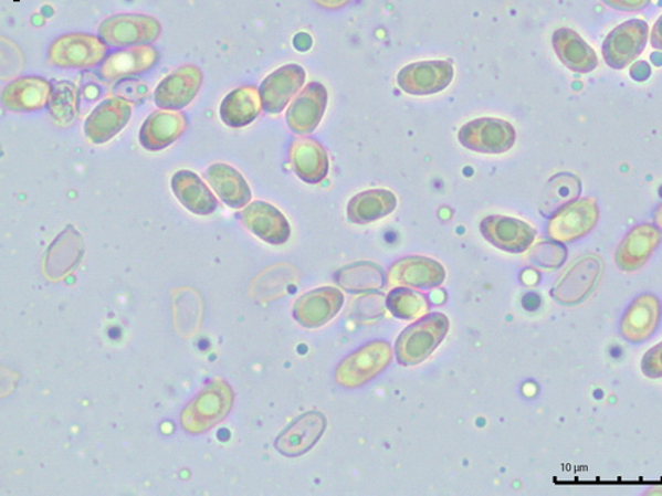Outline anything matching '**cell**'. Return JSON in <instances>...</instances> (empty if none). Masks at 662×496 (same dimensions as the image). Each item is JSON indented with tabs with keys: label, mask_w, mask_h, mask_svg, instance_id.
I'll use <instances>...</instances> for the list:
<instances>
[{
	"label": "cell",
	"mask_w": 662,
	"mask_h": 496,
	"mask_svg": "<svg viewBox=\"0 0 662 496\" xmlns=\"http://www.w3.org/2000/svg\"><path fill=\"white\" fill-rule=\"evenodd\" d=\"M50 116L57 126L69 127L77 117L78 93L76 86L69 83H57L49 105Z\"/></svg>",
	"instance_id": "obj_35"
},
{
	"label": "cell",
	"mask_w": 662,
	"mask_h": 496,
	"mask_svg": "<svg viewBox=\"0 0 662 496\" xmlns=\"http://www.w3.org/2000/svg\"><path fill=\"white\" fill-rule=\"evenodd\" d=\"M327 426L326 418L317 411L306 412L292 422L274 442L285 457H300L316 446Z\"/></svg>",
	"instance_id": "obj_17"
},
{
	"label": "cell",
	"mask_w": 662,
	"mask_h": 496,
	"mask_svg": "<svg viewBox=\"0 0 662 496\" xmlns=\"http://www.w3.org/2000/svg\"><path fill=\"white\" fill-rule=\"evenodd\" d=\"M202 83V71L197 65L180 66L158 84L156 92H154V103L160 109H183L198 96Z\"/></svg>",
	"instance_id": "obj_13"
},
{
	"label": "cell",
	"mask_w": 662,
	"mask_h": 496,
	"mask_svg": "<svg viewBox=\"0 0 662 496\" xmlns=\"http://www.w3.org/2000/svg\"><path fill=\"white\" fill-rule=\"evenodd\" d=\"M240 218L255 236L267 244L283 245L291 238V225L284 214L265 201H253L244 208Z\"/></svg>",
	"instance_id": "obj_22"
},
{
	"label": "cell",
	"mask_w": 662,
	"mask_h": 496,
	"mask_svg": "<svg viewBox=\"0 0 662 496\" xmlns=\"http://www.w3.org/2000/svg\"><path fill=\"white\" fill-rule=\"evenodd\" d=\"M641 371L650 379L662 378V341L644 355Z\"/></svg>",
	"instance_id": "obj_37"
},
{
	"label": "cell",
	"mask_w": 662,
	"mask_h": 496,
	"mask_svg": "<svg viewBox=\"0 0 662 496\" xmlns=\"http://www.w3.org/2000/svg\"><path fill=\"white\" fill-rule=\"evenodd\" d=\"M567 251L564 245L557 241H542L532 247L527 253V260L535 266L544 267V270H557L565 264Z\"/></svg>",
	"instance_id": "obj_36"
},
{
	"label": "cell",
	"mask_w": 662,
	"mask_h": 496,
	"mask_svg": "<svg viewBox=\"0 0 662 496\" xmlns=\"http://www.w3.org/2000/svg\"><path fill=\"white\" fill-rule=\"evenodd\" d=\"M662 306L654 294H641L627 307L620 319V334L630 344H644L651 339L661 324Z\"/></svg>",
	"instance_id": "obj_14"
},
{
	"label": "cell",
	"mask_w": 662,
	"mask_h": 496,
	"mask_svg": "<svg viewBox=\"0 0 662 496\" xmlns=\"http://www.w3.org/2000/svg\"><path fill=\"white\" fill-rule=\"evenodd\" d=\"M108 46L102 38L88 33H69L53 42L49 63L64 70H90L103 64Z\"/></svg>",
	"instance_id": "obj_5"
},
{
	"label": "cell",
	"mask_w": 662,
	"mask_h": 496,
	"mask_svg": "<svg viewBox=\"0 0 662 496\" xmlns=\"http://www.w3.org/2000/svg\"><path fill=\"white\" fill-rule=\"evenodd\" d=\"M662 243V231L653 224H640L621 240L614 263L621 272L632 273L641 270Z\"/></svg>",
	"instance_id": "obj_15"
},
{
	"label": "cell",
	"mask_w": 662,
	"mask_h": 496,
	"mask_svg": "<svg viewBox=\"0 0 662 496\" xmlns=\"http://www.w3.org/2000/svg\"><path fill=\"white\" fill-rule=\"evenodd\" d=\"M444 281V266L437 260L423 256L400 258L387 272V285L391 287L432 291L443 285Z\"/></svg>",
	"instance_id": "obj_11"
},
{
	"label": "cell",
	"mask_w": 662,
	"mask_h": 496,
	"mask_svg": "<svg viewBox=\"0 0 662 496\" xmlns=\"http://www.w3.org/2000/svg\"><path fill=\"white\" fill-rule=\"evenodd\" d=\"M653 221L654 225L660 228V230L662 231V203L658 207V210L654 211Z\"/></svg>",
	"instance_id": "obj_41"
},
{
	"label": "cell",
	"mask_w": 662,
	"mask_h": 496,
	"mask_svg": "<svg viewBox=\"0 0 662 496\" xmlns=\"http://www.w3.org/2000/svg\"><path fill=\"white\" fill-rule=\"evenodd\" d=\"M321 7H325V9H340V7L346 6L350 2V0H314Z\"/></svg>",
	"instance_id": "obj_40"
},
{
	"label": "cell",
	"mask_w": 662,
	"mask_h": 496,
	"mask_svg": "<svg viewBox=\"0 0 662 496\" xmlns=\"http://www.w3.org/2000/svg\"><path fill=\"white\" fill-rule=\"evenodd\" d=\"M450 319L441 313L427 314L399 335L396 355L401 366L423 363L450 331Z\"/></svg>",
	"instance_id": "obj_1"
},
{
	"label": "cell",
	"mask_w": 662,
	"mask_h": 496,
	"mask_svg": "<svg viewBox=\"0 0 662 496\" xmlns=\"http://www.w3.org/2000/svg\"><path fill=\"white\" fill-rule=\"evenodd\" d=\"M132 105L119 97L103 101L85 120L84 131L93 145H104L115 138L128 125Z\"/></svg>",
	"instance_id": "obj_16"
},
{
	"label": "cell",
	"mask_w": 662,
	"mask_h": 496,
	"mask_svg": "<svg viewBox=\"0 0 662 496\" xmlns=\"http://www.w3.org/2000/svg\"><path fill=\"white\" fill-rule=\"evenodd\" d=\"M600 218L599 204L595 198L571 201L553 213L547 223V234L560 244H570L587 236Z\"/></svg>",
	"instance_id": "obj_6"
},
{
	"label": "cell",
	"mask_w": 662,
	"mask_h": 496,
	"mask_svg": "<svg viewBox=\"0 0 662 496\" xmlns=\"http://www.w3.org/2000/svg\"><path fill=\"white\" fill-rule=\"evenodd\" d=\"M162 27L156 18L140 13H119L105 19L98 27V35L106 44L128 49L156 42Z\"/></svg>",
	"instance_id": "obj_7"
},
{
	"label": "cell",
	"mask_w": 662,
	"mask_h": 496,
	"mask_svg": "<svg viewBox=\"0 0 662 496\" xmlns=\"http://www.w3.org/2000/svg\"><path fill=\"white\" fill-rule=\"evenodd\" d=\"M454 68L446 60H427L404 66L399 72L398 85L400 89L411 96L438 95L451 85Z\"/></svg>",
	"instance_id": "obj_10"
},
{
	"label": "cell",
	"mask_w": 662,
	"mask_h": 496,
	"mask_svg": "<svg viewBox=\"0 0 662 496\" xmlns=\"http://www.w3.org/2000/svg\"><path fill=\"white\" fill-rule=\"evenodd\" d=\"M398 205V199L389 190H367L354 197L347 204V218L354 224H370L389 217Z\"/></svg>",
	"instance_id": "obj_31"
},
{
	"label": "cell",
	"mask_w": 662,
	"mask_h": 496,
	"mask_svg": "<svg viewBox=\"0 0 662 496\" xmlns=\"http://www.w3.org/2000/svg\"><path fill=\"white\" fill-rule=\"evenodd\" d=\"M344 300V294L337 287H319L296 300L293 317L306 328L323 327L340 312Z\"/></svg>",
	"instance_id": "obj_18"
},
{
	"label": "cell",
	"mask_w": 662,
	"mask_h": 496,
	"mask_svg": "<svg viewBox=\"0 0 662 496\" xmlns=\"http://www.w3.org/2000/svg\"><path fill=\"white\" fill-rule=\"evenodd\" d=\"M458 137L467 150L504 154L516 144L517 133L505 119L479 118L461 127Z\"/></svg>",
	"instance_id": "obj_8"
},
{
	"label": "cell",
	"mask_w": 662,
	"mask_h": 496,
	"mask_svg": "<svg viewBox=\"0 0 662 496\" xmlns=\"http://www.w3.org/2000/svg\"><path fill=\"white\" fill-rule=\"evenodd\" d=\"M326 106L325 86L316 82L307 84L286 112L287 127L298 136H309L317 129Z\"/></svg>",
	"instance_id": "obj_19"
},
{
	"label": "cell",
	"mask_w": 662,
	"mask_h": 496,
	"mask_svg": "<svg viewBox=\"0 0 662 496\" xmlns=\"http://www.w3.org/2000/svg\"><path fill=\"white\" fill-rule=\"evenodd\" d=\"M480 231L486 241L507 253H525L530 250L537 238V230L519 219L509 217H487L480 224Z\"/></svg>",
	"instance_id": "obj_12"
},
{
	"label": "cell",
	"mask_w": 662,
	"mask_h": 496,
	"mask_svg": "<svg viewBox=\"0 0 662 496\" xmlns=\"http://www.w3.org/2000/svg\"><path fill=\"white\" fill-rule=\"evenodd\" d=\"M305 80V70L297 64L281 66L266 76L259 89L264 110L270 114L284 112L292 97L303 88Z\"/></svg>",
	"instance_id": "obj_20"
},
{
	"label": "cell",
	"mask_w": 662,
	"mask_h": 496,
	"mask_svg": "<svg viewBox=\"0 0 662 496\" xmlns=\"http://www.w3.org/2000/svg\"><path fill=\"white\" fill-rule=\"evenodd\" d=\"M159 53L149 44L130 46L106 56L98 70L104 82L115 83L118 80L143 75L156 66Z\"/></svg>",
	"instance_id": "obj_21"
},
{
	"label": "cell",
	"mask_w": 662,
	"mask_h": 496,
	"mask_svg": "<svg viewBox=\"0 0 662 496\" xmlns=\"http://www.w3.org/2000/svg\"><path fill=\"white\" fill-rule=\"evenodd\" d=\"M651 43L653 49L662 51V17L654 24L651 35Z\"/></svg>",
	"instance_id": "obj_39"
},
{
	"label": "cell",
	"mask_w": 662,
	"mask_h": 496,
	"mask_svg": "<svg viewBox=\"0 0 662 496\" xmlns=\"http://www.w3.org/2000/svg\"><path fill=\"white\" fill-rule=\"evenodd\" d=\"M187 118L178 110L160 109L146 118L139 130V143L149 151H160L182 137Z\"/></svg>",
	"instance_id": "obj_24"
},
{
	"label": "cell",
	"mask_w": 662,
	"mask_h": 496,
	"mask_svg": "<svg viewBox=\"0 0 662 496\" xmlns=\"http://www.w3.org/2000/svg\"><path fill=\"white\" fill-rule=\"evenodd\" d=\"M232 405V388L224 380L211 381L187 404L180 422L186 432L202 434L224 420Z\"/></svg>",
	"instance_id": "obj_2"
},
{
	"label": "cell",
	"mask_w": 662,
	"mask_h": 496,
	"mask_svg": "<svg viewBox=\"0 0 662 496\" xmlns=\"http://www.w3.org/2000/svg\"><path fill=\"white\" fill-rule=\"evenodd\" d=\"M553 45L560 63L574 73H591L598 68L597 52L577 32L570 29L555 31Z\"/></svg>",
	"instance_id": "obj_26"
},
{
	"label": "cell",
	"mask_w": 662,
	"mask_h": 496,
	"mask_svg": "<svg viewBox=\"0 0 662 496\" xmlns=\"http://www.w3.org/2000/svg\"><path fill=\"white\" fill-rule=\"evenodd\" d=\"M581 193V182L577 176L570 172H561L554 176L546 186L542 196L539 211L544 217L550 218L561 207L577 200Z\"/></svg>",
	"instance_id": "obj_33"
},
{
	"label": "cell",
	"mask_w": 662,
	"mask_h": 496,
	"mask_svg": "<svg viewBox=\"0 0 662 496\" xmlns=\"http://www.w3.org/2000/svg\"><path fill=\"white\" fill-rule=\"evenodd\" d=\"M263 103L260 91L253 85H243L224 97L220 105V118L227 126H249L262 113Z\"/></svg>",
	"instance_id": "obj_29"
},
{
	"label": "cell",
	"mask_w": 662,
	"mask_h": 496,
	"mask_svg": "<svg viewBox=\"0 0 662 496\" xmlns=\"http://www.w3.org/2000/svg\"><path fill=\"white\" fill-rule=\"evenodd\" d=\"M393 358L392 347L386 340H372L346 357L337 367L336 381L340 387H362L379 377Z\"/></svg>",
	"instance_id": "obj_4"
},
{
	"label": "cell",
	"mask_w": 662,
	"mask_h": 496,
	"mask_svg": "<svg viewBox=\"0 0 662 496\" xmlns=\"http://www.w3.org/2000/svg\"><path fill=\"white\" fill-rule=\"evenodd\" d=\"M386 306L393 317L401 320L420 319L430 312V302L424 294L413 292L410 287H393L387 294Z\"/></svg>",
	"instance_id": "obj_34"
},
{
	"label": "cell",
	"mask_w": 662,
	"mask_h": 496,
	"mask_svg": "<svg viewBox=\"0 0 662 496\" xmlns=\"http://www.w3.org/2000/svg\"><path fill=\"white\" fill-rule=\"evenodd\" d=\"M53 86L43 77L27 76L7 85L2 93L3 105L15 113L44 109L51 103Z\"/></svg>",
	"instance_id": "obj_23"
},
{
	"label": "cell",
	"mask_w": 662,
	"mask_h": 496,
	"mask_svg": "<svg viewBox=\"0 0 662 496\" xmlns=\"http://www.w3.org/2000/svg\"><path fill=\"white\" fill-rule=\"evenodd\" d=\"M337 285L350 293H364L383 289L387 285V274L377 264H350L336 273Z\"/></svg>",
	"instance_id": "obj_32"
},
{
	"label": "cell",
	"mask_w": 662,
	"mask_h": 496,
	"mask_svg": "<svg viewBox=\"0 0 662 496\" xmlns=\"http://www.w3.org/2000/svg\"><path fill=\"white\" fill-rule=\"evenodd\" d=\"M207 182L224 204L243 208L250 203L252 192L242 173L225 163H216L206 171Z\"/></svg>",
	"instance_id": "obj_30"
},
{
	"label": "cell",
	"mask_w": 662,
	"mask_h": 496,
	"mask_svg": "<svg viewBox=\"0 0 662 496\" xmlns=\"http://www.w3.org/2000/svg\"><path fill=\"white\" fill-rule=\"evenodd\" d=\"M84 244L73 226H66L53 241L45 256V273L52 279L64 278L83 258Z\"/></svg>",
	"instance_id": "obj_25"
},
{
	"label": "cell",
	"mask_w": 662,
	"mask_h": 496,
	"mask_svg": "<svg viewBox=\"0 0 662 496\" xmlns=\"http://www.w3.org/2000/svg\"><path fill=\"white\" fill-rule=\"evenodd\" d=\"M603 274V258L597 253L584 254L555 281L551 297L564 306L579 305L597 289Z\"/></svg>",
	"instance_id": "obj_3"
},
{
	"label": "cell",
	"mask_w": 662,
	"mask_h": 496,
	"mask_svg": "<svg viewBox=\"0 0 662 496\" xmlns=\"http://www.w3.org/2000/svg\"><path fill=\"white\" fill-rule=\"evenodd\" d=\"M650 27L644 20L634 19L620 24L603 43V59L610 68L624 70L644 52Z\"/></svg>",
	"instance_id": "obj_9"
},
{
	"label": "cell",
	"mask_w": 662,
	"mask_h": 496,
	"mask_svg": "<svg viewBox=\"0 0 662 496\" xmlns=\"http://www.w3.org/2000/svg\"><path fill=\"white\" fill-rule=\"evenodd\" d=\"M290 160L294 172L306 183L318 184L329 172V157L316 139H301L290 147Z\"/></svg>",
	"instance_id": "obj_27"
},
{
	"label": "cell",
	"mask_w": 662,
	"mask_h": 496,
	"mask_svg": "<svg viewBox=\"0 0 662 496\" xmlns=\"http://www.w3.org/2000/svg\"><path fill=\"white\" fill-rule=\"evenodd\" d=\"M171 189L180 204L200 217H207L218 208L217 198L196 172L182 170L174 173Z\"/></svg>",
	"instance_id": "obj_28"
},
{
	"label": "cell",
	"mask_w": 662,
	"mask_h": 496,
	"mask_svg": "<svg viewBox=\"0 0 662 496\" xmlns=\"http://www.w3.org/2000/svg\"><path fill=\"white\" fill-rule=\"evenodd\" d=\"M608 6L621 11H638L644 9L650 0H605Z\"/></svg>",
	"instance_id": "obj_38"
}]
</instances>
